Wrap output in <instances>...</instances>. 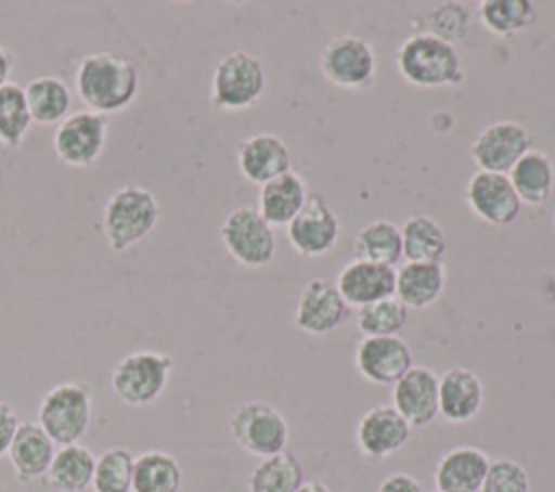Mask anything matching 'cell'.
I'll return each mask as SVG.
<instances>
[{
	"mask_svg": "<svg viewBox=\"0 0 555 492\" xmlns=\"http://www.w3.org/2000/svg\"><path fill=\"white\" fill-rule=\"evenodd\" d=\"M464 195H466L468 208L481 221L494 228L512 225L522 210V202L518 199L505 173L475 171L466 184Z\"/></svg>",
	"mask_w": 555,
	"mask_h": 492,
	"instance_id": "cell-14",
	"label": "cell"
},
{
	"mask_svg": "<svg viewBox=\"0 0 555 492\" xmlns=\"http://www.w3.org/2000/svg\"><path fill=\"white\" fill-rule=\"evenodd\" d=\"M225 251L243 267H267L275 256L273 228L262 219L258 208L243 204L228 212L219 230Z\"/></svg>",
	"mask_w": 555,
	"mask_h": 492,
	"instance_id": "cell-8",
	"label": "cell"
},
{
	"mask_svg": "<svg viewBox=\"0 0 555 492\" xmlns=\"http://www.w3.org/2000/svg\"><path fill=\"white\" fill-rule=\"evenodd\" d=\"M95 470V455L82 444H67L56 449L46 472L48 485L56 492H85L91 488Z\"/></svg>",
	"mask_w": 555,
	"mask_h": 492,
	"instance_id": "cell-26",
	"label": "cell"
},
{
	"mask_svg": "<svg viewBox=\"0 0 555 492\" xmlns=\"http://www.w3.org/2000/svg\"><path fill=\"white\" fill-rule=\"evenodd\" d=\"M56 444L52 438L41 429L39 423L35 420H24L20 423L15 438L9 446V462L13 466L15 479L20 483H30L35 479L46 477L52 457L56 453Z\"/></svg>",
	"mask_w": 555,
	"mask_h": 492,
	"instance_id": "cell-21",
	"label": "cell"
},
{
	"mask_svg": "<svg viewBox=\"0 0 555 492\" xmlns=\"http://www.w3.org/2000/svg\"><path fill=\"white\" fill-rule=\"evenodd\" d=\"M392 407L410 427H427L438 416V375L425 366H412L392 386Z\"/></svg>",
	"mask_w": 555,
	"mask_h": 492,
	"instance_id": "cell-17",
	"label": "cell"
},
{
	"mask_svg": "<svg viewBox=\"0 0 555 492\" xmlns=\"http://www.w3.org/2000/svg\"><path fill=\"white\" fill-rule=\"evenodd\" d=\"M377 492H423L421 483L408 472H392L382 479Z\"/></svg>",
	"mask_w": 555,
	"mask_h": 492,
	"instance_id": "cell-39",
	"label": "cell"
},
{
	"mask_svg": "<svg viewBox=\"0 0 555 492\" xmlns=\"http://www.w3.org/2000/svg\"><path fill=\"white\" fill-rule=\"evenodd\" d=\"M353 254L360 260L395 267L403 258L399 225L388 219H375L366 223L353 241Z\"/></svg>",
	"mask_w": 555,
	"mask_h": 492,
	"instance_id": "cell-30",
	"label": "cell"
},
{
	"mask_svg": "<svg viewBox=\"0 0 555 492\" xmlns=\"http://www.w3.org/2000/svg\"><path fill=\"white\" fill-rule=\"evenodd\" d=\"M28 111L35 124H61L72 104L69 87L56 76H39L24 87Z\"/></svg>",
	"mask_w": 555,
	"mask_h": 492,
	"instance_id": "cell-29",
	"label": "cell"
},
{
	"mask_svg": "<svg viewBox=\"0 0 555 492\" xmlns=\"http://www.w3.org/2000/svg\"><path fill=\"white\" fill-rule=\"evenodd\" d=\"M171 371V355L152 349L132 351L113 366L111 388L126 405H150L165 392Z\"/></svg>",
	"mask_w": 555,
	"mask_h": 492,
	"instance_id": "cell-5",
	"label": "cell"
},
{
	"mask_svg": "<svg viewBox=\"0 0 555 492\" xmlns=\"http://www.w3.org/2000/svg\"><path fill=\"white\" fill-rule=\"evenodd\" d=\"M91 407V388L85 381H63L41 397L37 423L54 444H78L89 431Z\"/></svg>",
	"mask_w": 555,
	"mask_h": 492,
	"instance_id": "cell-4",
	"label": "cell"
},
{
	"mask_svg": "<svg viewBox=\"0 0 555 492\" xmlns=\"http://www.w3.org/2000/svg\"><path fill=\"white\" fill-rule=\"evenodd\" d=\"M401 245L408 262H442L447 254V234L429 215H412L403 221Z\"/></svg>",
	"mask_w": 555,
	"mask_h": 492,
	"instance_id": "cell-27",
	"label": "cell"
},
{
	"mask_svg": "<svg viewBox=\"0 0 555 492\" xmlns=\"http://www.w3.org/2000/svg\"><path fill=\"white\" fill-rule=\"evenodd\" d=\"M347 316L349 306L332 280L314 277L304 286L295 310L297 329L312 336H323L340 327Z\"/></svg>",
	"mask_w": 555,
	"mask_h": 492,
	"instance_id": "cell-15",
	"label": "cell"
},
{
	"mask_svg": "<svg viewBox=\"0 0 555 492\" xmlns=\"http://www.w3.org/2000/svg\"><path fill=\"white\" fill-rule=\"evenodd\" d=\"M180 488L182 468L171 453L150 449L134 457L132 492H180Z\"/></svg>",
	"mask_w": 555,
	"mask_h": 492,
	"instance_id": "cell-28",
	"label": "cell"
},
{
	"mask_svg": "<svg viewBox=\"0 0 555 492\" xmlns=\"http://www.w3.org/2000/svg\"><path fill=\"white\" fill-rule=\"evenodd\" d=\"M11 69H13V56L9 50H4L0 46V89L4 85H9V76H11Z\"/></svg>",
	"mask_w": 555,
	"mask_h": 492,
	"instance_id": "cell-40",
	"label": "cell"
},
{
	"mask_svg": "<svg viewBox=\"0 0 555 492\" xmlns=\"http://www.w3.org/2000/svg\"><path fill=\"white\" fill-rule=\"evenodd\" d=\"M264 87L267 76L262 63L245 50H234L212 69L210 102L219 111H245L260 100Z\"/></svg>",
	"mask_w": 555,
	"mask_h": 492,
	"instance_id": "cell-6",
	"label": "cell"
},
{
	"mask_svg": "<svg viewBox=\"0 0 555 492\" xmlns=\"http://www.w3.org/2000/svg\"><path fill=\"white\" fill-rule=\"evenodd\" d=\"M297 492H332V490L325 483H321V481H304L297 488Z\"/></svg>",
	"mask_w": 555,
	"mask_h": 492,
	"instance_id": "cell-41",
	"label": "cell"
},
{
	"mask_svg": "<svg viewBox=\"0 0 555 492\" xmlns=\"http://www.w3.org/2000/svg\"><path fill=\"white\" fill-rule=\"evenodd\" d=\"M518 199L529 206H542L555 189L553 160L540 152L529 150L507 173Z\"/></svg>",
	"mask_w": 555,
	"mask_h": 492,
	"instance_id": "cell-25",
	"label": "cell"
},
{
	"mask_svg": "<svg viewBox=\"0 0 555 492\" xmlns=\"http://www.w3.org/2000/svg\"><path fill=\"white\" fill-rule=\"evenodd\" d=\"M477 15L488 33L509 37L535 22V7L529 0H483Z\"/></svg>",
	"mask_w": 555,
	"mask_h": 492,
	"instance_id": "cell-32",
	"label": "cell"
},
{
	"mask_svg": "<svg viewBox=\"0 0 555 492\" xmlns=\"http://www.w3.org/2000/svg\"><path fill=\"white\" fill-rule=\"evenodd\" d=\"M447 273L442 262H405L395 271V297L408 310L429 308L444 293Z\"/></svg>",
	"mask_w": 555,
	"mask_h": 492,
	"instance_id": "cell-23",
	"label": "cell"
},
{
	"mask_svg": "<svg viewBox=\"0 0 555 492\" xmlns=\"http://www.w3.org/2000/svg\"><path fill=\"white\" fill-rule=\"evenodd\" d=\"M334 284L349 308H362L395 297V269L356 258L338 271Z\"/></svg>",
	"mask_w": 555,
	"mask_h": 492,
	"instance_id": "cell-19",
	"label": "cell"
},
{
	"mask_svg": "<svg viewBox=\"0 0 555 492\" xmlns=\"http://www.w3.org/2000/svg\"><path fill=\"white\" fill-rule=\"evenodd\" d=\"M134 455L124 446L106 449L95 457L91 488L93 492H132Z\"/></svg>",
	"mask_w": 555,
	"mask_h": 492,
	"instance_id": "cell-33",
	"label": "cell"
},
{
	"mask_svg": "<svg viewBox=\"0 0 555 492\" xmlns=\"http://www.w3.org/2000/svg\"><path fill=\"white\" fill-rule=\"evenodd\" d=\"M160 204L156 195L139 184L117 189L102 210V232L108 247L121 254L143 241L158 223Z\"/></svg>",
	"mask_w": 555,
	"mask_h": 492,
	"instance_id": "cell-3",
	"label": "cell"
},
{
	"mask_svg": "<svg viewBox=\"0 0 555 492\" xmlns=\"http://www.w3.org/2000/svg\"><path fill=\"white\" fill-rule=\"evenodd\" d=\"M17 427H20V418L15 410L7 401H0V457L9 453V446L15 438Z\"/></svg>",
	"mask_w": 555,
	"mask_h": 492,
	"instance_id": "cell-38",
	"label": "cell"
},
{
	"mask_svg": "<svg viewBox=\"0 0 555 492\" xmlns=\"http://www.w3.org/2000/svg\"><path fill=\"white\" fill-rule=\"evenodd\" d=\"M306 199L308 191L301 176L295 171H286L260 186L258 212L271 228L288 225L291 219L304 208Z\"/></svg>",
	"mask_w": 555,
	"mask_h": 492,
	"instance_id": "cell-24",
	"label": "cell"
},
{
	"mask_svg": "<svg viewBox=\"0 0 555 492\" xmlns=\"http://www.w3.org/2000/svg\"><path fill=\"white\" fill-rule=\"evenodd\" d=\"M236 165L245 180L262 186L269 180L291 171V150L280 137L258 132L238 143Z\"/></svg>",
	"mask_w": 555,
	"mask_h": 492,
	"instance_id": "cell-18",
	"label": "cell"
},
{
	"mask_svg": "<svg viewBox=\"0 0 555 492\" xmlns=\"http://www.w3.org/2000/svg\"><path fill=\"white\" fill-rule=\"evenodd\" d=\"M490 468V457L477 446L449 449L436 464L434 483L438 492H479Z\"/></svg>",
	"mask_w": 555,
	"mask_h": 492,
	"instance_id": "cell-22",
	"label": "cell"
},
{
	"mask_svg": "<svg viewBox=\"0 0 555 492\" xmlns=\"http://www.w3.org/2000/svg\"><path fill=\"white\" fill-rule=\"evenodd\" d=\"M479 492H531L529 475L522 464L509 457L490 462Z\"/></svg>",
	"mask_w": 555,
	"mask_h": 492,
	"instance_id": "cell-37",
	"label": "cell"
},
{
	"mask_svg": "<svg viewBox=\"0 0 555 492\" xmlns=\"http://www.w3.org/2000/svg\"><path fill=\"white\" fill-rule=\"evenodd\" d=\"M358 373L377 386H395L414 364L401 336H364L353 353Z\"/></svg>",
	"mask_w": 555,
	"mask_h": 492,
	"instance_id": "cell-13",
	"label": "cell"
},
{
	"mask_svg": "<svg viewBox=\"0 0 555 492\" xmlns=\"http://www.w3.org/2000/svg\"><path fill=\"white\" fill-rule=\"evenodd\" d=\"M483 405V384L466 366H451L438 377V414L447 423H468Z\"/></svg>",
	"mask_w": 555,
	"mask_h": 492,
	"instance_id": "cell-20",
	"label": "cell"
},
{
	"mask_svg": "<svg viewBox=\"0 0 555 492\" xmlns=\"http://www.w3.org/2000/svg\"><path fill=\"white\" fill-rule=\"evenodd\" d=\"M234 442L260 459L286 451L288 423L284 414L267 401H243L230 414Z\"/></svg>",
	"mask_w": 555,
	"mask_h": 492,
	"instance_id": "cell-7",
	"label": "cell"
},
{
	"mask_svg": "<svg viewBox=\"0 0 555 492\" xmlns=\"http://www.w3.org/2000/svg\"><path fill=\"white\" fill-rule=\"evenodd\" d=\"M408 323V308L397 299H379L358 308V329L364 336H399Z\"/></svg>",
	"mask_w": 555,
	"mask_h": 492,
	"instance_id": "cell-35",
	"label": "cell"
},
{
	"mask_svg": "<svg viewBox=\"0 0 555 492\" xmlns=\"http://www.w3.org/2000/svg\"><path fill=\"white\" fill-rule=\"evenodd\" d=\"M531 132L518 121H494L486 126L470 145V158L479 171L509 173V169L531 150Z\"/></svg>",
	"mask_w": 555,
	"mask_h": 492,
	"instance_id": "cell-11",
	"label": "cell"
},
{
	"mask_svg": "<svg viewBox=\"0 0 555 492\" xmlns=\"http://www.w3.org/2000/svg\"><path fill=\"white\" fill-rule=\"evenodd\" d=\"M397 69L408 85L423 89L451 87L464 80L455 46L429 33H414L399 46Z\"/></svg>",
	"mask_w": 555,
	"mask_h": 492,
	"instance_id": "cell-2",
	"label": "cell"
},
{
	"mask_svg": "<svg viewBox=\"0 0 555 492\" xmlns=\"http://www.w3.org/2000/svg\"><path fill=\"white\" fill-rule=\"evenodd\" d=\"M137 65L115 52H93L76 67V91L89 111L108 115L124 111L139 93Z\"/></svg>",
	"mask_w": 555,
	"mask_h": 492,
	"instance_id": "cell-1",
	"label": "cell"
},
{
	"mask_svg": "<svg viewBox=\"0 0 555 492\" xmlns=\"http://www.w3.org/2000/svg\"><path fill=\"white\" fill-rule=\"evenodd\" d=\"M33 124L24 87L13 82L0 89V141L9 147H17Z\"/></svg>",
	"mask_w": 555,
	"mask_h": 492,
	"instance_id": "cell-34",
	"label": "cell"
},
{
	"mask_svg": "<svg viewBox=\"0 0 555 492\" xmlns=\"http://www.w3.org/2000/svg\"><path fill=\"white\" fill-rule=\"evenodd\" d=\"M304 483V466L291 451L260 459L247 479L249 492H297Z\"/></svg>",
	"mask_w": 555,
	"mask_h": 492,
	"instance_id": "cell-31",
	"label": "cell"
},
{
	"mask_svg": "<svg viewBox=\"0 0 555 492\" xmlns=\"http://www.w3.org/2000/svg\"><path fill=\"white\" fill-rule=\"evenodd\" d=\"M412 427L392 405H373L356 423V446L364 457L384 459L405 446Z\"/></svg>",
	"mask_w": 555,
	"mask_h": 492,
	"instance_id": "cell-16",
	"label": "cell"
},
{
	"mask_svg": "<svg viewBox=\"0 0 555 492\" xmlns=\"http://www.w3.org/2000/svg\"><path fill=\"white\" fill-rule=\"evenodd\" d=\"M108 139V117L93 111L67 115L54 130L52 145L56 158L67 167H91L104 152Z\"/></svg>",
	"mask_w": 555,
	"mask_h": 492,
	"instance_id": "cell-10",
	"label": "cell"
},
{
	"mask_svg": "<svg viewBox=\"0 0 555 492\" xmlns=\"http://www.w3.org/2000/svg\"><path fill=\"white\" fill-rule=\"evenodd\" d=\"M319 67L325 80L340 89H364L375 80L377 56L362 37L340 35L323 46Z\"/></svg>",
	"mask_w": 555,
	"mask_h": 492,
	"instance_id": "cell-9",
	"label": "cell"
},
{
	"mask_svg": "<svg viewBox=\"0 0 555 492\" xmlns=\"http://www.w3.org/2000/svg\"><path fill=\"white\" fill-rule=\"evenodd\" d=\"M425 33L453 46L455 41H462L468 35L470 13L460 2H442L425 13Z\"/></svg>",
	"mask_w": 555,
	"mask_h": 492,
	"instance_id": "cell-36",
	"label": "cell"
},
{
	"mask_svg": "<svg viewBox=\"0 0 555 492\" xmlns=\"http://www.w3.org/2000/svg\"><path fill=\"white\" fill-rule=\"evenodd\" d=\"M286 236L299 256L317 258L325 256L336 245L340 236V223L327 202L312 193L308 195L304 208L286 225Z\"/></svg>",
	"mask_w": 555,
	"mask_h": 492,
	"instance_id": "cell-12",
	"label": "cell"
}]
</instances>
